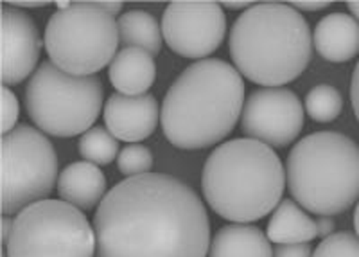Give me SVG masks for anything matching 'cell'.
Instances as JSON below:
<instances>
[{
  "label": "cell",
  "instance_id": "obj_1",
  "mask_svg": "<svg viewBox=\"0 0 359 257\" xmlns=\"http://www.w3.org/2000/svg\"><path fill=\"white\" fill-rule=\"evenodd\" d=\"M97 257H207L210 221L196 191L146 173L118 182L94 216Z\"/></svg>",
  "mask_w": 359,
  "mask_h": 257
},
{
  "label": "cell",
  "instance_id": "obj_2",
  "mask_svg": "<svg viewBox=\"0 0 359 257\" xmlns=\"http://www.w3.org/2000/svg\"><path fill=\"white\" fill-rule=\"evenodd\" d=\"M245 108V81L236 67L205 58L180 74L163 98L160 123L180 150H205L232 133Z\"/></svg>",
  "mask_w": 359,
  "mask_h": 257
},
{
  "label": "cell",
  "instance_id": "obj_3",
  "mask_svg": "<svg viewBox=\"0 0 359 257\" xmlns=\"http://www.w3.org/2000/svg\"><path fill=\"white\" fill-rule=\"evenodd\" d=\"M207 204L223 220L250 223L271 214L286 189V169L273 147L232 139L208 155L201 173Z\"/></svg>",
  "mask_w": 359,
  "mask_h": 257
},
{
  "label": "cell",
  "instance_id": "obj_4",
  "mask_svg": "<svg viewBox=\"0 0 359 257\" xmlns=\"http://www.w3.org/2000/svg\"><path fill=\"white\" fill-rule=\"evenodd\" d=\"M230 56L250 81L278 86L307 69L313 34L304 15L291 4L261 2L239 15L230 31Z\"/></svg>",
  "mask_w": 359,
  "mask_h": 257
},
{
  "label": "cell",
  "instance_id": "obj_5",
  "mask_svg": "<svg viewBox=\"0 0 359 257\" xmlns=\"http://www.w3.org/2000/svg\"><path fill=\"white\" fill-rule=\"evenodd\" d=\"M293 200L318 216H334L359 200V146L338 131L298 140L286 164Z\"/></svg>",
  "mask_w": 359,
  "mask_h": 257
},
{
  "label": "cell",
  "instance_id": "obj_6",
  "mask_svg": "<svg viewBox=\"0 0 359 257\" xmlns=\"http://www.w3.org/2000/svg\"><path fill=\"white\" fill-rule=\"evenodd\" d=\"M45 27L50 63L74 76H95L110 65L121 44L114 15L97 2H56Z\"/></svg>",
  "mask_w": 359,
  "mask_h": 257
},
{
  "label": "cell",
  "instance_id": "obj_7",
  "mask_svg": "<svg viewBox=\"0 0 359 257\" xmlns=\"http://www.w3.org/2000/svg\"><path fill=\"white\" fill-rule=\"evenodd\" d=\"M104 88L97 76H74L41 63L25 88V108L36 128L53 137H76L94 128Z\"/></svg>",
  "mask_w": 359,
  "mask_h": 257
},
{
  "label": "cell",
  "instance_id": "obj_8",
  "mask_svg": "<svg viewBox=\"0 0 359 257\" xmlns=\"http://www.w3.org/2000/svg\"><path fill=\"white\" fill-rule=\"evenodd\" d=\"M6 257H97L94 225L81 209L63 200H41L13 218Z\"/></svg>",
  "mask_w": 359,
  "mask_h": 257
},
{
  "label": "cell",
  "instance_id": "obj_9",
  "mask_svg": "<svg viewBox=\"0 0 359 257\" xmlns=\"http://www.w3.org/2000/svg\"><path fill=\"white\" fill-rule=\"evenodd\" d=\"M57 178V157L36 128L18 124L2 137V211L6 216L47 200Z\"/></svg>",
  "mask_w": 359,
  "mask_h": 257
},
{
  "label": "cell",
  "instance_id": "obj_10",
  "mask_svg": "<svg viewBox=\"0 0 359 257\" xmlns=\"http://www.w3.org/2000/svg\"><path fill=\"white\" fill-rule=\"evenodd\" d=\"M163 41L178 56L205 60L221 47L226 17L217 2H172L162 17Z\"/></svg>",
  "mask_w": 359,
  "mask_h": 257
},
{
  "label": "cell",
  "instance_id": "obj_11",
  "mask_svg": "<svg viewBox=\"0 0 359 257\" xmlns=\"http://www.w3.org/2000/svg\"><path fill=\"white\" fill-rule=\"evenodd\" d=\"M243 131L271 147H286L304 128L302 101L293 90L266 86L253 90L243 108Z\"/></svg>",
  "mask_w": 359,
  "mask_h": 257
},
{
  "label": "cell",
  "instance_id": "obj_12",
  "mask_svg": "<svg viewBox=\"0 0 359 257\" xmlns=\"http://www.w3.org/2000/svg\"><path fill=\"white\" fill-rule=\"evenodd\" d=\"M2 81L4 86L18 85L36 72L41 40L34 20L22 9L2 4Z\"/></svg>",
  "mask_w": 359,
  "mask_h": 257
},
{
  "label": "cell",
  "instance_id": "obj_13",
  "mask_svg": "<svg viewBox=\"0 0 359 257\" xmlns=\"http://www.w3.org/2000/svg\"><path fill=\"white\" fill-rule=\"evenodd\" d=\"M102 117L108 131L117 140L139 143L155 133L160 110L155 95L114 94L107 99Z\"/></svg>",
  "mask_w": 359,
  "mask_h": 257
},
{
  "label": "cell",
  "instance_id": "obj_14",
  "mask_svg": "<svg viewBox=\"0 0 359 257\" xmlns=\"http://www.w3.org/2000/svg\"><path fill=\"white\" fill-rule=\"evenodd\" d=\"M313 45L325 62H351L359 54V22L348 13H331L314 29Z\"/></svg>",
  "mask_w": 359,
  "mask_h": 257
},
{
  "label": "cell",
  "instance_id": "obj_15",
  "mask_svg": "<svg viewBox=\"0 0 359 257\" xmlns=\"http://www.w3.org/2000/svg\"><path fill=\"white\" fill-rule=\"evenodd\" d=\"M57 192L67 204L90 211L107 196V176L99 166L86 160L69 164L57 176Z\"/></svg>",
  "mask_w": 359,
  "mask_h": 257
},
{
  "label": "cell",
  "instance_id": "obj_16",
  "mask_svg": "<svg viewBox=\"0 0 359 257\" xmlns=\"http://www.w3.org/2000/svg\"><path fill=\"white\" fill-rule=\"evenodd\" d=\"M108 78L117 94H147L156 78L155 56L135 47L118 51L108 67Z\"/></svg>",
  "mask_w": 359,
  "mask_h": 257
},
{
  "label": "cell",
  "instance_id": "obj_17",
  "mask_svg": "<svg viewBox=\"0 0 359 257\" xmlns=\"http://www.w3.org/2000/svg\"><path fill=\"white\" fill-rule=\"evenodd\" d=\"M271 241L253 225L230 223L210 241L207 257H273Z\"/></svg>",
  "mask_w": 359,
  "mask_h": 257
},
{
  "label": "cell",
  "instance_id": "obj_18",
  "mask_svg": "<svg viewBox=\"0 0 359 257\" xmlns=\"http://www.w3.org/2000/svg\"><path fill=\"white\" fill-rule=\"evenodd\" d=\"M266 236L277 245L309 243L318 237L316 220L309 216L294 200H282L268 221Z\"/></svg>",
  "mask_w": 359,
  "mask_h": 257
},
{
  "label": "cell",
  "instance_id": "obj_19",
  "mask_svg": "<svg viewBox=\"0 0 359 257\" xmlns=\"http://www.w3.org/2000/svg\"><path fill=\"white\" fill-rule=\"evenodd\" d=\"M117 25L118 38H121L124 49L135 47V49L146 51L151 56H156L162 51V24H158V20L151 13L131 9L118 17Z\"/></svg>",
  "mask_w": 359,
  "mask_h": 257
},
{
  "label": "cell",
  "instance_id": "obj_20",
  "mask_svg": "<svg viewBox=\"0 0 359 257\" xmlns=\"http://www.w3.org/2000/svg\"><path fill=\"white\" fill-rule=\"evenodd\" d=\"M79 153L86 162H92L95 166H108L118 157V143L114 135L108 131V128L94 126L79 139Z\"/></svg>",
  "mask_w": 359,
  "mask_h": 257
},
{
  "label": "cell",
  "instance_id": "obj_21",
  "mask_svg": "<svg viewBox=\"0 0 359 257\" xmlns=\"http://www.w3.org/2000/svg\"><path fill=\"white\" fill-rule=\"evenodd\" d=\"M343 110V98L331 85H316L306 95V114L316 123H331Z\"/></svg>",
  "mask_w": 359,
  "mask_h": 257
},
{
  "label": "cell",
  "instance_id": "obj_22",
  "mask_svg": "<svg viewBox=\"0 0 359 257\" xmlns=\"http://www.w3.org/2000/svg\"><path fill=\"white\" fill-rule=\"evenodd\" d=\"M118 171L130 176H139L151 173L153 168V153L151 150L144 144H128L126 147L121 150L117 157Z\"/></svg>",
  "mask_w": 359,
  "mask_h": 257
},
{
  "label": "cell",
  "instance_id": "obj_23",
  "mask_svg": "<svg viewBox=\"0 0 359 257\" xmlns=\"http://www.w3.org/2000/svg\"><path fill=\"white\" fill-rule=\"evenodd\" d=\"M313 257H359V237L352 232H334L316 246Z\"/></svg>",
  "mask_w": 359,
  "mask_h": 257
},
{
  "label": "cell",
  "instance_id": "obj_24",
  "mask_svg": "<svg viewBox=\"0 0 359 257\" xmlns=\"http://www.w3.org/2000/svg\"><path fill=\"white\" fill-rule=\"evenodd\" d=\"M18 115H20V105L15 92L9 86H2V133H9L17 128Z\"/></svg>",
  "mask_w": 359,
  "mask_h": 257
},
{
  "label": "cell",
  "instance_id": "obj_25",
  "mask_svg": "<svg viewBox=\"0 0 359 257\" xmlns=\"http://www.w3.org/2000/svg\"><path fill=\"white\" fill-rule=\"evenodd\" d=\"M273 257H313L309 243H294V245H277Z\"/></svg>",
  "mask_w": 359,
  "mask_h": 257
},
{
  "label": "cell",
  "instance_id": "obj_26",
  "mask_svg": "<svg viewBox=\"0 0 359 257\" xmlns=\"http://www.w3.org/2000/svg\"><path fill=\"white\" fill-rule=\"evenodd\" d=\"M351 101H352V108H354L355 119H358V123H359V60L354 67V72H352Z\"/></svg>",
  "mask_w": 359,
  "mask_h": 257
},
{
  "label": "cell",
  "instance_id": "obj_27",
  "mask_svg": "<svg viewBox=\"0 0 359 257\" xmlns=\"http://www.w3.org/2000/svg\"><path fill=\"white\" fill-rule=\"evenodd\" d=\"M316 227H318V237H329L331 234H334L336 223L332 220V216H318L316 220Z\"/></svg>",
  "mask_w": 359,
  "mask_h": 257
},
{
  "label": "cell",
  "instance_id": "obj_28",
  "mask_svg": "<svg viewBox=\"0 0 359 257\" xmlns=\"http://www.w3.org/2000/svg\"><path fill=\"white\" fill-rule=\"evenodd\" d=\"M291 6L298 11H320V9L329 8L331 2H306V0H302V2H291Z\"/></svg>",
  "mask_w": 359,
  "mask_h": 257
},
{
  "label": "cell",
  "instance_id": "obj_29",
  "mask_svg": "<svg viewBox=\"0 0 359 257\" xmlns=\"http://www.w3.org/2000/svg\"><path fill=\"white\" fill-rule=\"evenodd\" d=\"M99 8L104 9V11H108L110 15H117V13H121V9H123V2H115V0H111V2H107V0H102V2H97Z\"/></svg>",
  "mask_w": 359,
  "mask_h": 257
},
{
  "label": "cell",
  "instance_id": "obj_30",
  "mask_svg": "<svg viewBox=\"0 0 359 257\" xmlns=\"http://www.w3.org/2000/svg\"><path fill=\"white\" fill-rule=\"evenodd\" d=\"M9 6H15V8L18 9H34V8H45L47 6V2H31V0H24V2H20V0H15V2H8Z\"/></svg>",
  "mask_w": 359,
  "mask_h": 257
},
{
  "label": "cell",
  "instance_id": "obj_31",
  "mask_svg": "<svg viewBox=\"0 0 359 257\" xmlns=\"http://www.w3.org/2000/svg\"><path fill=\"white\" fill-rule=\"evenodd\" d=\"M223 8H230V9H243V11H245V9H248L250 6H253V4H250V2H223Z\"/></svg>",
  "mask_w": 359,
  "mask_h": 257
},
{
  "label": "cell",
  "instance_id": "obj_32",
  "mask_svg": "<svg viewBox=\"0 0 359 257\" xmlns=\"http://www.w3.org/2000/svg\"><path fill=\"white\" fill-rule=\"evenodd\" d=\"M348 9H351L352 17L359 22V2H348Z\"/></svg>",
  "mask_w": 359,
  "mask_h": 257
},
{
  "label": "cell",
  "instance_id": "obj_33",
  "mask_svg": "<svg viewBox=\"0 0 359 257\" xmlns=\"http://www.w3.org/2000/svg\"><path fill=\"white\" fill-rule=\"evenodd\" d=\"M354 229H355V236L359 237V202L355 205V211H354Z\"/></svg>",
  "mask_w": 359,
  "mask_h": 257
},
{
  "label": "cell",
  "instance_id": "obj_34",
  "mask_svg": "<svg viewBox=\"0 0 359 257\" xmlns=\"http://www.w3.org/2000/svg\"><path fill=\"white\" fill-rule=\"evenodd\" d=\"M4 257H6V256H4Z\"/></svg>",
  "mask_w": 359,
  "mask_h": 257
}]
</instances>
